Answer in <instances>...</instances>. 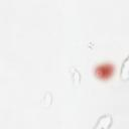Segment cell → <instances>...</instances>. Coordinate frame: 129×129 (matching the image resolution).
I'll return each instance as SVG.
<instances>
[{
	"instance_id": "1",
	"label": "cell",
	"mask_w": 129,
	"mask_h": 129,
	"mask_svg": "<svg viewBox=\"0 0 129 129\" xmlns=\"http://www.w3.org/2000/svg\"><path fill=\"white\" fill-rule=\"evenodd\" d=\"M112 124V117L110 115H105V116H102L98 123L95 125V128H101V129H107L111 126Z\"/></svg>"
},
{
	"instance_id": "2",
	"label": "cell",
	"mask_w": 129,
	"mask_h": 129,
	"mask_svg": "<svg viewBox=\"0 0 129 129\" xmlns=\"http://www.w3.org/2000/svg\"><path fill=\"white\" fill-rule=\"evenodd\" d=\"M128 61H129V58L126 57V59L124 60L122 67H121V70H120V76L122 78V80L124 81H127L128 80V77H129V69H128Z\"/></svg>"
},
{
	"instance_id": "3",
	"label": "cell",
	"mask_w": 129,
	"mask_h": 129,
	"mask_svg": "<svg viewBox=\"0 0 129 129\" xmlns=\"http://www.w3.org/2000/svg\"><path fill=\"white\" fill-rule=\"evenodd\" d=\"M51 101H52V96L50 93H45L44 97H43V100H42V104L44 106H49L51 104Z\"/></svg>"
},
{
	"instance_id": "4",
	"label": "cell",
	"mask_w": 129,
	"mask_h": 129,
	"mask_svg": "<svg viewBox=\"0 0 129 129\" xmlns=\"http://www.w3.org/2000/svg\"><path fill=\"white\" fill-rule=\"evenodd\" d=\"M73 72H74L73 73V80H74V82L76 84H78L80 82V80H81V75L76 69H73Z\"/></svg>"
}]
</instances>
